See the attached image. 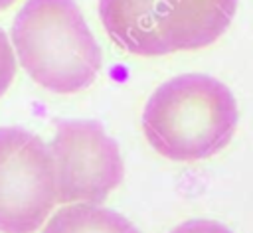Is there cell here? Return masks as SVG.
I'll use <instances>...</instances> for the list:
<instances>
[{"instance_id":"1","label":"cell","mask_w":253,"mask_h":233,"mask_svg":"<svg viewBox=\"0 0 253 233\" xmlns=\"http://www.w3.org/2000/svg\"><path fill=\"white\" fill-rule=\"evenodd\" d=\"M237 118V103L227 85L211 75L184 73L150 95L142 111V130L160 156L196 162L229 144Z\"/></svg>"},{"instance_id":"2","label":"cell","mask_w":253,"mask_h":233,"mask_svg":"<svg viewBox=\"0 0 253 233\" xmlns=\"http://www.w3.org/2000/svg\"><path fill=\"white\" fill-rule=\"evenodd\" d=\"M26 73L51 93H77L99 75L103 53L75 0H26L12 24Z\"/></svg>"},{"instance_id":"3","label":"cell","mask_w":253,"mask_h":233,"mask_svg":"<svg viewBox=\"0 0 253 233\" xmlns=\"http://www.w3.org/2000/svg\"><path fill=\"white\" fill-rule=\"evenodd\" d=\"M57 203L51 148L20 126H0V231L34 233Z\"/></svg>"},{"instance_id":"4","label":"cell","mask_w":253,"mask_h":233,"mask_svg":"<svg viewBox=\"0 0 253 233\" xmlns=\"http://www.w3.org/2000/svg\"><path fill=\"white\" fill-rule=\"evenodd\" d=\"M49 148L55 160L59 203L99 205L125 178L119 144L97 120H55Z\"/></svg>"},{"instance_id":"5","label":"cell","mask_w":253,"mask_h":233,"mask_svg":"<svg viewBox=\"0 0 253 233\" xmlns=\"http://www.w3.org/2000/svg\"><path fill=\"white\" fill-rule=\"evenodd\" d=\"M237 0H162L160 32L168 51H190L213 43L231 24Z\"/></svg>"},{"instance_id":"6","label":"cell","mask_w":253,"mask_h":233,"mask_svg":"<svg viewBox=\"0 0 253 233\" xmlns=\"http://www.w3.org/2000/svg\"><path fill=\"white\" fill-rule=\"evenodd\" d=\"M162 0H99V16L109 38L132 55H166L160 32Z\"/></svg>"},{"instance_id":"7","label":"cell","mask_w":253,"mask_h":233,"mask_svg":"<svg viewBox=\"0 0 253 233\" xmlns=\"http://www.w3.org/2000/svg\"><path fill=\"white\" fill-rule=\"evenodd\" d=\"M42 233H140L121 213L93 205L71 203L57 209Z\"/></svg>"},{"instance_id":"8","label":"cell","mask_w":253,"mask_h":233,"mask_svg":"<svg viewBox=\"0 0 253 233\" xmlns=\"http://www.w3.org/2000/svg\"><path fill=\"white\" fill-rule=\"evenodd\" d=\"M12 47L14 45L10 43L8 36L0 28V97L8 91L16 75V55Z\"/></svg>"},{"instance_id":"9","label":"cell","mask_w":253,"mask_h":233,"mask_svg":"<svg viewBox=\"0 0 253 233\" xmlns=\"http://www.w3.org/2000/svg\"><path fill=\"white\" fill-rule=\"evenodd\" d=\"M170 233H233V231L211 219H190L174 227Z\"/></svg>"},{"instance_id":"10","label":"cell","mask_w":253,"mask_h":233,"mask_svg":"<svg viewBox=\"0 0 253 233\" xmlns=\"http://www.w3.org/2000/svg\"><path fill=\"white\" fill-rule=\"evenodd\" d=\"M14 2H16V0H0V12L6 10V8H10Z\"/></svg>"}]
</instances>
